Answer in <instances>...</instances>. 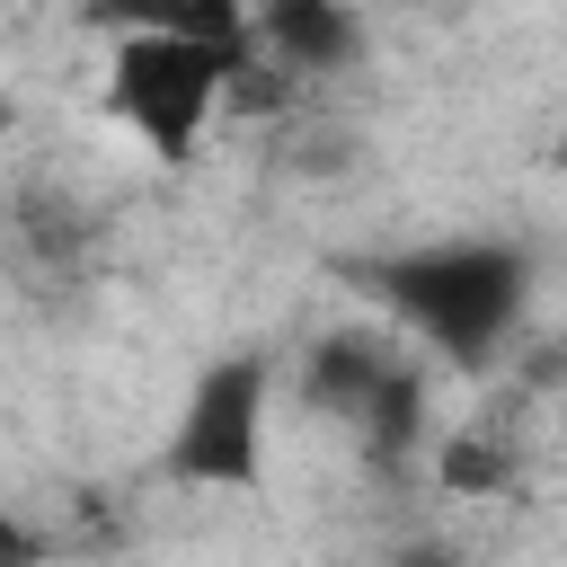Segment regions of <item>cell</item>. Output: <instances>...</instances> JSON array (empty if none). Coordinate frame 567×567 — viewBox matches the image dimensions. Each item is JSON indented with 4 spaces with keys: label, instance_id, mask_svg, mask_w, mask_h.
Wrapping results in <instances>:
<instances>
[{
    "label": "cell",
    "instance_id": "1",
    "mask_svg": "<svg viewBox=\"0 0 567 567\" xmlns=\"http://www.w3.org/2000/svg\"><path fill=\"white\" fill-rule=\"evenodd\" d=\"M372 292L390 301V319L416 346H434L443 363H478L514 337V319L532 301V266H523V248H496V239H434V248L372 266Z\"/></svg>",
    "mask_w": 567,
    "mask_h": 567
},
{
    "label": "cell",
    "instance_id": "2",
    "mask_svg": "<svg viewBox=\"0 0 567 567\" xmlns=\"http://www.w3.org/2000/svg\"><path fill=\"white\" fill-rule=\"evenodd\" d=\"M248 80V35L133 27L106 44V115L151 142V159H195L213 106Z\"/></svg>",
    "mask_w": 567,
    "mask_h": 567
},
{
    "label": "cell",
    "instance_id": "3",
    "mask_svg": "<svg viewBox=\"0 0 567 567\" xmlns=\"http://www.w3.org/2000/svg\"><path fill=\"white\" fill-rule=\"evenodd\" d=\"M266 399H275V363H257V354L204 363L168 425L159 470L177 487H239V496L266 487Z\"/></svg>",
    "mask_w": 567,
    "mask_h": 567
},
{
    "label": "cell",
    "instance_id": "4",
    "mask_svg": "<svg viewBox=\"0 0 567 567\" xmlns=\"http://www.w3.org/2000/svg\"><path fill=\"white\" fill-rule=\"evenodd\" d=\"M248 44H257V71L328 80L363 53V18H354V0H257Z\"/></svg>",
    "mask_w": 567,
    "mask_h": 567
},
{
    "label": "cell",
    "instance_id": "5",
    "mask_svg": "<svg viewBox=\"0 0 567 567\" xmlns=\"http://www.w3.org/2000/svg\"><path fill=\"white\" fill-rule=\"evenodd\" d=\"M89 18L106 35H133V27H177V35H248L257 0H89Z\"/></svg>",
    "mask_w": 567,
    "mask_h": 567
}]
</instances>
